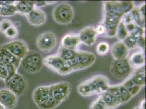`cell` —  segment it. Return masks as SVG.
<instances>
[{"label": "cell", "instance_id": "cell-26", "mask_svg": "<svg viewBox=\"0 0 146 109\" xmlns=\"http://www.w3.org/2000/svg\"><path fill=\"white\" fill-rule=\"evenodd\" d=\"M76 53L77 51L76 50L64 48L61 46L59 48L57 54L64 61L70 62L73 60L74 58L75 57Z\"/></svg>", "mask_w": 146, "mask_h": 109}, {"label": "cell", "instance_id": "cell-21", "mask_svg": "<svg viewBox=\"0 0 146 109\" xmlns=\"http://www.w3.org/2000/svg\"><path fill=\"white\" fill-rule=\"evenodd\" d=\"M17 69L13 64L0 62V79L6 82L17 73Z\"/></svg>", "mask_w": 146, "mask_h": 109}, {"label": "cell", "instance_id": "cell-44", "mask_svg": "<svg viewBox=\"0 0 146 109\" xmlns=\"http://www.w3.org/2000/svg\"><path fill=\"white\" fill-rule=\"evenodd\" d=\"M1 7L0 6V11H1Z\"/></svg>", "mask_w": 146, "mask_h": 109}, {"label": "cell", "instance_id": "cell-19", "mask_svg": "<svg viewBox=\"0 0 146 109\" xmlns=\"http://www.w3.org/2000/svg\"><path fill=\"white\" fill-rule=\"evenodd\" d=\"M21 60L12 54L2 45L0 46V62L13 64L17 68L20 66Z\"/></svg>", "mask_w": 146, "mask_h": 109}, {"label": "cell", "instance_id": "cell-11", "mask_svg": "<svg viewBox=\"0 0 146 109\" xmlns=\"http://www.w3.org/2000/svg\"><path fill=\"white\" fill-rule=\"evenodd\" d=\"M8 89L13 92L17 96L23 94L26 90L27 84L24 76L17 73L5 82Z\"/></svg>", "mask_w": 146, "mask_h": 109}, {"label": "cell", "instance_id": "cell-18", "mask_svg": "<svg viewBox=\"0 0 146 109\" xmlns=\"http://www.w3.org/2000/svg\"><path fill=\"white\" fill-rule=\"evenodd\" d=\"M111 51L114 60L127 59L129 53V50L123 41L114 43L112 46Z\"/></svg>", "mask_w": 146, "mask_h": 109}, {"label": "cell", "instance_id": "cell-13", "mask_svg": "<svg viewBox=\"0 0 146 109\" xmlns=\"http://www.w3.org/2000/svg\"><path fill=\"white\" fill-rule=\"evenodd\" d=\"M0 104L6 109H13L18 104V96L8 88L0 89Z\"/></svg>", "mask_w": 146, "mask_h": 109}, {"label": "cell", "instance_id": "cell-7", "mask_svg": "<svg viewBox=\"0 0 146 109\" xmlns=\"http://www.w3.org/2000/svg\"><path fill=\"white\" fill-rule=\"evenodd\" d=\"M96 57L88 51H77L73 60L69 62L72 66L73 72L87 69L95 63Z\"/></svg>", "mask_w": 146, "mask_h": 109}, {"label": "cell", "instance_id": "cell-33", "mask_svg": "<svg viewBox=\"0 0 146 109\" xmlns=\"http://www.w3.org/2000/svg\"><path fill=\"white\" fill-rule=\"evenodd\" d=\"M4 35L9 39H14L18 36L19 31L17 27L15 25H13L7 29L4 33Z\"/></svg>", "mask_w": 146, "mask_h": 109}, {"label": "cell", "instance_id": "cell-1", "mask_svg": "<svg viewBox=\"0 0 146 109\" xmlns=\"http://www.w3.org/2000/svg\"><path fill=\"white\" fill-rule=\"evenodd\" d=\"M109 80L106 76L98 75L81 82L78 87V91L83 97H90L103 94L110 87Z\"/></svg>", "mask_w": 146, "mask_h": 109}, {"label": "cell", "instance_id": "cell-10", "mask_svg": "<svg viewBox=\"0 0 146 109\" xmlns=\"http://www.w3.org/2000/svg\"><path fill=\"white\" fill-rule=\"evenodd\" d=\"M51 86L54 98L58 105L67 100L71 92L72 86L67 81L59 82Z\"/></svg>", "mask_w": 146, "mask_h": 109}, {"label": "cell", "instance_id": "cell-37", "mask_svg": "<svg viewBox=\"0 0 146 109\" xmlns=\"http://www.w3.org/2000/svg\"><path fill=\"white\" fill-rule=\"evenodd\" d=\"M137 45L141 48L144 49L145 48V33L139 37L137 39Z\"/></svg>", "mask_w": 146, "mask_h": 109}, {"label": "cell", "instance_id": "cell-27", "mask_svg": "<svg viewBox=\"0 0 146 109\" xmlns=\"http://www.w3.org/2000/svg\"><path fill=\"white\" fill-rule=\"evenodd\" d=\"M130 14L133 19L134 23L136 25L145 29V17L142 15L139 8H134L131 12Z\"/></svg>", "mask_w": 146, "mask_h": 109}, {"label": "cell", "instance_id": "cell-23", "mask_svg": "<svg viewBox=\"0 0 146 109\" xmlns=\"http://www.w3.org/2000/svg\"><path fill=\"white\" fill-rule=\"evenodd\" d=\"M128 61L132 69H140L145 66V56L142 52L135 53Z\"/></svg>", "mask_w": 146, "mask_h": 109}, {"label": "cell", "instance_id": "cell-41", "mask_svg": "<svg viewBox=\"0 0 146 109\" xmlns=\"http://www.w3.org/2000/svg\"><path fill=\"white\" fill-rule=\"evenodd\" d=\"M140 107L141 109H146V100L145 99L141 102Z\"/></svg>", "mask_w": 146, "mask_h": 109}, {"label": "cell", "instance_id": "cell-4", "mask_svg": "<svg viewBox=\"0 0 146 109\" xmlns=\"http://www.w3.org/2000/svg\"><path fill=\"white\" fill-rule=\"evenodd\" d=\"M43 65V56L36 51H29L20 64L22 70L29 74L38 73L42 70Z\"/></svg>", "mask_w": 146, "mask_h": 109}, {"label": "cell", "instance_id": "cell-39", "mask_svg": "<svg viewBox=\"0 0 146 109\" xmlns=\"http://www.w3.org/2000/svg\"><path fill=\"white\" fill-rule=\"evenodd\" d=\"M16 1H0V6L3 7L13 5L15 3Z\"/></svg>", "mask_w": 146, "mask_h": 109}, {"label": "cell", "instance_id": "cell-25", "mask_svg": "<svg viewBox=\"0 0 146 109\" xmlns=\"http://www.w3.org/2000/svg\"><path fill=\"white\" fill-rule=\"evenodd\" d=\"M130 79L136 85L142 88L146 84V69L145 67L139 69Z\"/></svg>", "mask_w": 146, "mask_h": 109}, {"label": "cell", "instance_id": "cell-36", "mask_svg": "<svg viewBox=\"0 0 146 109\" xmlns=\"http://www.w3.org/2000/svg\"><path fill=\"white\" fill-rule=\"evenodd\" d=\"M35 5V7L39 8V7H45L48 5H51L54 4L56 3L55 1H34Z\"/></svg>", "mask_w": 146, "mask_h": 109}, {"label": "cell", "instance_id": "cell-3", "mask_svg": "<svg viewBox=\"0 0 146 109\" xmlns=\"http://www.w3.org/2000/svg\"><path fill=\"white\" fill-rule=\"evenodd\" d=\"M134 8L133 1H106L104 3L105 16L122 18Z\"/></svg>", "mask_w": 146, "mask_h": 109}, {"label": "cell", "instance_id": "cell-20", "mask_svg": "<svg viewBox=\"0 0 146 109\" xmlns=\"http://www.w3.org/2000/svg\"><path fill=\"white\" fill-rule=\"evenodd\" d=\"M80 43L78 35L68 33L62 38L61 46L64 48L76 50Z\"/></svg>", "mask_w": 146, "mask_h": 109}, {"label": "cell", "instance_id": "cell-35", "mask_svg": "<svg viewBox=\"0 0 146 109\" xmlns=\"http://www.w3.org/2000/svg\"><path fill=\"white\" fill-rule=\"evenodd\" d=\"M13 23L8 19H4L0 21V32L4 33L5 32L13 25Z\"/></svg>", "mask_w": 146, "mask_h": 109}, {"label": "cell", "instance_id": "cell-38", "mask_svg": "<svg viewBox=\"0 0 146 109\" xmlns=\"http://www.w3.org/2000/svg\"><path fill=\"white\" fill-rule=\"evenodd\" d=\"M96 30L97 35H105V28L103 24L99 25L96 28Z\"/></svg>", "mask_w": 146, "mask_h": 109}, {"label": "cell", "instance_id": "cell-32", "mask_svg": "<svg viewBox=\"0 0 146 109\" xmlns=\"http://www.w3.org/2000/svg\"><path fill=\"white\" fill-rule=\"evenodd\" d=\"M90 109H108L101 96L98 97L92 103Z\"/></svg>", "mask_w": 146, "mask_h": 109}, {"label": "cell", "instance_id": "cell-8", "mask_svg": "<svg viewBox=\"0 0 146 109\" xmlns=\"http://www.w3.org/2000/svg\"><path fill=\"white\" fill-rule=\"evenodd\" d=\"M111 74L117 79H124L132 72V68L130 66L128 59L113 60L110 66Z\"/></svg>", "mask_w": 146, "mask_h": 109}, {"label": "cell", "instance_id": "cell-15", "mask_svg": "<svg viewBox=\"0 0 146 109\" xmlns=\"http://www.w3.org/2000/svg\"><path fill=\"white\" fill-rule=\"evenodd\" d=\"M78 36L80 42L87 46H91L96 41L97 33L94 27L87 26L80 32Z\"/></svg>", "mask_w": 146, "mask_h": 109}, {"label": "cell", "instance_id": "cell-2", "mask_svg": "<svg viewBox=\"0 0 146 109\" xmlns=\"http://www.w3.org/2000/svg\"><path fill=\"white\" fill-rule=\"evenodd\" d=\"M32 99L40 109H54L58 105L53 96L51 85L38 87L32 93Z\"/></svg>", "mask_w": 146, "mask_h": 109}, {"label": "cell", "instance_id": "cell-42", "mask_svg": "<svg viewBox=\"0 0 146 109\" xmlns=\"http://www.w3.org/2000/svg\"><path fill=\"white\" fill-rule=\"evenodd\" d=\"M0 109H6L2 105H1V104H0Z\"/></svg>", "mask_w": 146, "mask_h": 109}, {"label": "cell", "instance_id": "cell-28", "mask_svg": "<svg viewBox=\"0 0 146 109\" xmlns=\"http://www.w3.org/2000/svg\"><path fill=\"white\" fill-rule=\"evenodd\" d=\"M123 85L128 90V92L131 94L133 97L137 95L142 88L140 86L136 85L130 78L128 79L127 81H125L123 84Z\"/></svg>", "mask_w": 146, "mask_h": 109}, {"label": "cell", "instance_id": "cell-29", "mask_svg": "<svg viewBox=\"0 0 146 109\" xmlns=\"http://www.w3.org/2000/svg\"><path fill=\"white\" fill-rule=\"evenodd\" d=\"M129 35V32L125 24L121 21L116 31V37L119 41H123Z\"/></svg>", "mask_w": 146, "mask_h": 109}, {"label": "cell", "instance_id": "cell-5", "mask_svg": "<svg viewBox=\"0 0 146 109\" xmlns=\"http://www.w3.org/2000/svg\"><path fill=\"white\" fill-rule=\"evenodd\" d=\"M44 64L61 75H67L73 72L70 63L62 60L58 54L50 55L45 57Z\"/></svg>", "mask_w": 146, "mask_h": 109}, {"label": "cell", "instance_id": "cell-9", "mask_svg": "<svg viewBox=\"0 0 146 109\" xmlns=\"http://www.w3.org/2000/svg\"><path fill=\"white\" fill-rule=\"evenodd\" d=\"M57 44V38L55 34L46 31L39 35L36 40L37 48L44 53H49L55 48Z\"/></svg>", "mask_w": 146, "mask_h": 109}, {"label": "cell", "instance_id": "cell-43", "mask_svg": "<svg viewBox=\"0 0 146 109\" xmlns=\"http://www.w3.org/2000/svg\"><path fill=\"white\" fill-rule=\"evenodd\" d=\"M134 109H141V108H140V106H138V107H136V108H135Z\"/></svg>", "mask_w": 146, "mask_h": 109}, {"label": "cell", "instance_id": "cell-34", "mask_svg": "<svg viewBox=\"0 0 146 109\" xmlns=\"http://www.w3.org/2000/svg\"><path fill=\"white\" fill-rule=\"evenodd\" d=\"M109 45L108 43H99L97 47V53L99 55H105L109 50Z\"/></svg>", "mask_w": 146, "mask_h": 109}, {"label": "cell", "instance_id": "cell-22", "mask_svg": "<svg viewBox=\"0 0 146 109\" xmlns=\"http://www.w3.org/2000/svg\"><path fill=\"white\" fill-rule=\"evenodd\" d=\"M17 12L21 15H27L35 8L34 1H16Z\"/></svg>", "mask_w": 146, "mask_h": 109}, {"label": "cell", "instance_id": "cell-6", "mask_svg": "<svg viewBox=\"0 0 146 109\" xmlns=\"http://www.w3.org/2000/svg\"><path fill=\"white\" fill-rule=\"evenodd\" d=\"M52 16L55 21L60 25H68L72 22L74 18V11L72 6L62 3L55 7Z\"/></svg>", "mask_w": 146, "mask_h": 109}, {"label": "cell", "instance_id": "cell-31", "mask_svg": "<svg viewBox=\"0 0 146 109\" xmlns=\"http://www.w3.org/2000/svg\"><path fill=\"white\" fill-rule=\"evenodd\" d=\"M137 39L136 37L133 36L131 35H128V37L123 41L125 46L129 50L136 48L137 45Z\"/></svg>", "mask_w": 146, "mask_h": 109}, {"label": "cell", "instance_id": "cell-30", "mask_svg": "<svg viewBox=\"0 0 146 109\" xmlns=\"http://www.w3.org/2000/svg\"><path fill=\"white\" fill-rule=\"evenodd\" d=\"M16 13H17V12L15 3L6 6L1 7V9L0 11V16L11 17L14 15Z\"/></svg>", "mask_w": 146, "mask_h": 109}, {"label": "cell", "instance_id": "cell-40", "mask_svg": "<svg viewBox=\"0 0 146 109\" xmlns=\"http://www.w3.org/2000/svg\"><path fill=\"white\" fill-rule=\"evenodd\" d=\"M140 10V12L142 14V15L145 17V11H146V3H143L141 6L139 8Z\"/></svg>", "mask_w": 146, "mask_h": 109}, {"label": "cell", "instance_id": "cell-12", "mask_svg": "<svg viewBox=\"0 0 146 109\" xmlns=\"http://www.w3.org/2000/svg\"><path fill=\"white\" fill-rule=\"evenodd\" d=\"M12 54L20 60H22L29 52V48L24 41L18 39L7 43L2 45Z\"/></svg>", "mask_w": 146, "mask_h": 109}, {"label": "cell", "instance_id": "cell-17", "mask_svg": "<svg viewBox=\"0 0 146 109\" xmlns=\"http://www.w3.org/2000/svg\"><path fill=\"white\" fill-rule=\"evenodd\" d=\"M27 20L31 25L39 26L44 24L46 20V14L41 9L35 7L27 15Z\"/></svg>", "mask_w": 146, "mask_h": 109}, {"label": "cell", "instance_id": "cell-16", "mask_svg": "<svg viewBox=\"0 0 146 109\" xmlns=\"http://www.w3.org/2000/svg\"><path fill=\"white\" fill-rule=\"evenodd\" d=\"M122 18L115 17L105 16L104 25L105 28V36L113 37L116 36V31Z\"/></svg>", "mask_w": 146, "mask_h": 109}, {"label": "cell", "instance_id": "cell-14", "mask_svg": "<svg viewBox=\"0 0 146 109\" xmlns=\"http://www.w3.org/2000/svg\"><path fill=\"white\" fill-rule=\"evenodd\" d=\"M108 91L117 98L121 105L128 103L133 98L131 94L124 87L123 84L110 86Z\"/></svg>", "mask_w": 146, "mask_h": 109}, {"label": "cell", "instance_id": "cell-24", "mask_svg": "<svg viewBox=\"0 0 146 109\" xmlns=\"http://www.w3.org/2000/svg\"><path fill=\"white\" fill-rule=\"evenodd\" d=\"M100 96L108 109H115L121 105L117 98L108 90L102 94Z\"/></svg>", "mask_w": 146, "mask_h": 109}]
</instances>
